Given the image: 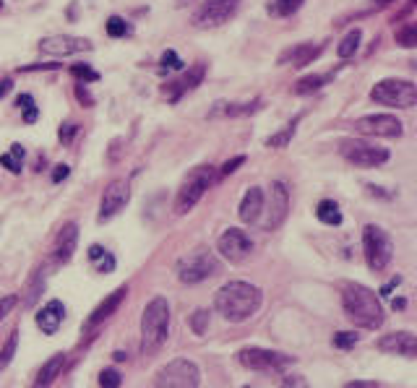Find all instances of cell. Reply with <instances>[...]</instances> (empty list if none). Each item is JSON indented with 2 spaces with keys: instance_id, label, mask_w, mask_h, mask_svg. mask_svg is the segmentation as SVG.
<instances>
[{
  "instance_id": "obj_39",
  "label": "cell",
  "mask_w": 417,
  "mask_h": 388,
  "mask_svg": "<svg viewBox=\"0 0 417 388\" xmlns=\"http://www.w3.org/2000/svg\"><path fill=\"white\" fill-rule=\"evenodd\" d=\"M71 73L78 78V84H89V81H97V78H99V73H97V71H91L89 65H73V68H71Z\"/></svg>"
},
{
  "instance_id": "obj_42",
  "label": "cell",
  "mask_w": 417,
  "mask_h": 388,
  "mask_svg": "<svg viewBox=\"0 0 417 388\" xmlns=\"http://www.w3.org/2000/svg\"><path fill=\"white\" fill-rule=\"evenodd\" d=\"M76 133H78V125L73 123V120H68V123H63L60 130H58V138H60V143H71Z\"/></svg>"
},
{
  "instance_id": "obj_23",
  "label": "cell",
  "mask_w": 417,
  "mask_h": 388,
  "mask_svg": "<svg viewBox=\"0 0 417 388\" xmlns=\"http://www.w3.org/2000/svg\"><path fill=\"white\" fill-rule=\"evenodd\" d=\"M263 211V191L261 188H250L246 195H243V204H240V219L246 224H256Z\"/></svg>"
},
{
  "instance_id": "obj_37",
  "label": "cell",
  "mask_w": 417,
  "mask_h": 388,
  "mask_svg": "<svg viewBox=\"0 0 417 388\" xmlns=\"http://www.w3.org/2000/svg\"><path fill=\"white\" fill-rule=\"evenodd\" d=\"M334 347H339V350H350V347H355L357 341H360V337L357 334H352V331H339V334H334Z\"/></svg>"
},
{
  "instance_id": "obj_50",
  "label": "cell",
  "mask_w": 417,
  "mask_h": 388,
  "mask_svg": "<svg viewBox=\"0 0 417 388\" xmlns=\"http://www.w3.org/2000/svg\"><path fill=\"white\" fill-rule=\"evenodd\" d=\"M399 282H402V279H399V276H394V279H391L389 284H386V287H381V298H389V295H391V289H394V287H399Z\"/></svg>"
},
{
  "instance_id": "obj_43",
  "label": "cell",
  "mask_w": 417,
  "mask_h": 388,
  "mask_svg": "<svg viewBox=\"0 0 417 388\" xmlns=\"http://www.w3.org/2000/svg\"><path fill=\"white\" fill-rule=\"evenodd\" d=\"M45 284V279H39V274H34V279H32V284H29V295H26L24 305H34V300L39 295V287Z\"/></svg>"
},
{
  "instance_id": "obj_24",
  "label": "cell",
  "mask_w": 417,
  "mask_h": 388,
  "mask_svg": "<svg viewBox=\"0 0 417 388\" xmlns=\"http://www.w3.org/2000/svg\"><path fill=\"white\" fill-rule=\"evenodd\" d=\"M65 365V354L63 352H58V354H52L47 363L42 365V370L37 373V378H34V388H47L55 380V378L60 376V370H63Z\"/></svg>"
},
{
  "instance_id": "obj_53",
  "label": "cell",
  "mask_w": 417,
  "mask_h": 388,
  "mask_svg": "<svg viewBox=\"0 0 417 388\" xmlns=\"http://www.w3.org/2000/svg\"><path fill=\"white\" fill-rule=\"evenodd\" d=\"M404 305H407V300H404V298H399V300H394V302H391V308H394V311H402Z\"/></svg>"
},
{
  "instance_id": "obj_13",
  "label": "cell",
  "mask_w": 417,
  "mask_h": 388,
  "mask_svg": "<svg viewBox=\"0 0 417 388\" xmlns=\"http://www.w3.org/2000/svg\"><path fill=\"white\" fill-rule=\"evenodd\" d=\"M217 250H219L222 258H227L230 263H243V260L250 256V250H253V240L248 237L243 230H224L219 234V240H217Z\"/></svg>"
},
{
  "instance_id": "obj_35",
  "label": "cell",
  "mask_w": 417,
  "mask_h": 388,
  "mask_svg": "<svg viewBox=\"0 0 417 388\" xmlns=\"http://www.w3.org/2000/svg\"><path fill=\"white\" fill-rule=\"evenodd\" d=\"M396 42L402 45V47H415L417 45V26L415 24H407V26H402L399 32H396Z\"/></svg>"
},
{
  "instance_id": "obj_12",
  "label": "cell",
  "mask_w": 417,
  "mask_h": 388,
  "mask_svg": "<svg viewBox=\"0 0 417 388\" xmlns=\"http://www.w3.org/2000/svg\"><path fill=\"white\" fill-rule=\"evenodd\" d=\"M357 133L373 136V138H399L404 133V125L399 117L394 115H368L352 123Z\"/></svg>"
},
{
  "instance_id": "obj_54",
  "label": "cell",
  "mask_w": 417,
  "mask_h": 388,
  "mask_svg": "<svg viewBox=\"0 0 417 388\" xmlns=\"http://www.w3.org/2000/svg\"><path fill=\"white\" fill-rule=\"evenodd\" d=\"M115 360L117 363H123V360H128V354H126V352H115Z\"/></svg>"
},
{
  "instance_id": "obj_14",
  "label": "cell",
  "mask_w": 417,
  "mask_h": 388,
  "mask_svg": "<svg viewBox=\"0 0 417 388\" xmlns=\"http://www.w3.org/2000/svg\"><path fill=\"white\" fill-rule=\"evenodd\" d=\"M287 214H289V191L282 180L272 182V191H269V217L261 221L263 230H279L285 224Z\"/></svg>"
},
{
  "instance_id": "obj_1",
  "label": "cell",
  "mask_w": 417,
  "mask_h": 388,
  "mask_svg": "<svg viewBox=\"0 0 417 388\" xmlns=\"http://www.w3.org/2000/svg\"><path fill=\"white\" fill-rule=\"evenodd\" d=\"M261 302H263L261 289L256 284H248V282H227L214 300L222 318L230 324H243L250 315H256Z\"/></svg>"
},
{
  "instance_id": "obj_16",
  "label": "cell",
  "mask_w": 417,
  "mask_h": 388,
  "mask_svg": "<svg viewBox=\"0 0 417 388\" xmlns=\"http://www.w3.org/2000/svg\"><path fill=\"white\" fill-rule=\"evenodd\" d=\"M39 50L45 55H58V58H65V55H78V52L91 50V42L84 37H68V34H55V37H45L39 39Z\"/></svg>"
},
{
  "instance_id": "obj_41",
  "label": "cell",
  "mask_w": 417,
  "mask_h": 388,
  "mask_svg": "<svg viewBox=\"0 0 417 388\" xmlns=\"http://www.w3.org/2000/svg\"><path fill=\"white\" fill-rule=\"evenodd\" d=\"M279 386L282 388H308V380H305V376H300V373H287Z\"/></svg>"
},
{
  "instance_id": "obj_5",
  "label": "cell",
  "mask_w": 417,
  "mask_h": 388,
  "mask_svg": "<svg viewBox=\"0 0 417 388\" xmlns=\"http://www.w3.org/2000/svg\"><path fill=\"white\" fill-rule=\"evenodd\" d=\"M370 99L383 107L409 110L417 104V86L407 78H383L370 89Z\"/></svg>"
},
{
  "instance_id": "obj_29",
  "label": "cell",
  "mask_w": 417,
  "mask_h": 388,
  "mask_svg": "<svg viewBox=\"0 0 417 388\" xmlns=\"http://www.w3.org/2000/svg\"><path fill=\"white\" fill-rule=\"evenodd\" d=\"M360 39H363V32L360 29H352L344 34V39L337 45V55L339 58H352L355 52L360 50Z\"/></svg>"
},
{
  "instance_id": "obj_27",
  "label": "cell",
  "mask_w": 417,
  "mask_h": 388,
  "mask_svg": "<svg viewBox=\"0 0 417 388\" xmlns=\"http://www.w3.org/2000/svg\"><path fill=\"white\" fill-rule=\"evenodd\" d=\"M315 217H318V221L329 224V227H339L342 224V211H339L334 201H321L318 208H315Z\"/></svg>"
},
{
  "instance_id": "obj_38",
  "label": "cell",
  "mask_w": 417,
  "mask_h": 388,
  "mask_svg": "<svg viewBox=\"0 0 417 388\" xmlns=\"http://www.w3.org/2000/svg\"><path fill=\"white\" fill-rule=\"evenodd\" d=\"M120 383H123V376L117 370H112V367L99 373V386L102 388H120Z\"/></svg>"
},
{
  "instance_id": "obj_49",
  "label": "cell",
  "mask_w": 417,
  "mask_h": 388,
  "mask_svg": "<svg viewBox=\"0 0 417 388\" xmlns=\"http://www.w3.org/2000/svg\"><path fill=\"white\" fill-rule=\"evenodd\" d=\"M344 388H381V386L373 383V380H352V383H347Z\"/></svg>"
},
{
  "instance_id": "obj_52",
  "label": "cell",
  "mask_w": 417,
  "mask_h": 388,
  "mask_svg": "<svg viewBox=\"0 0 417 388\" xmlns=\"http://www.w3.org/2000/svg\"><path fill=\"white\" fill-rule=\"evenodd\" d=\"M11 86H13L11 78H0V99H3V97H5L8 91H11Z\"/></svg>"
},
{
  "instance_id": "obj_33",
  "label": "cell",
  "mask_w": 417,
  "mask_h": 388,
  "mask_svg": "<svg viewBox=\"0 0 417 388\" xmlns=\"http://www.w3.org/2000/svg\"><path fill=\"white\" fill-rule=\"evenodd\" d=\"M324 81L326 78L324 76H305V78H300L298 84H295V94H300V97H302V94H313V91H318L321 89V86H324Z\"/></svg>"
},
{
  "instance_id": "obj_21",
  "label": "cell",
  "mask_w": 417,
  "mask_h": 388,
  "mask_svg": "<svg viewBox=\"0 0 417 388\" xmlns=\"http://www.w3.org/2000/svg\"><path fill=\"white\" fill-rule=\"evenodd\" d=\"M65 318V308L60 300H50L42 311L37 313V326L42 328V334H47V337H52L58 328H60V324H63Z\"/></svg>"
},
{
  "instance_id": "obj_11",
  "label": "cell",
  "mask_w": 417,
  "mask_h": 388,
  "mask_svg": "<svg viewBox=\"0 0 417 388\" xmlns=\"http://www.w3.org/2000/svg\"><path fill=\"white\" fill-rule=\"evenodd\" d=\"M342 156L360 169H373L381 167L383 162H389V151L383 146H373V143L365 141H344L342 143Z\"/></svg>"
},
{
  "instance_id": "obj_4",
  "label": "cell",
  "mask_w": 417,
  "mask_h": 388,
  "mask_svg": "<svg viewBox=\"0 0 417 388\" xmlns=\"http://www.w3.org/2000/svg\"><path fill=\"white\" fill-rule=\"evenodd\" d=\"M214 180H217V172H214L211 165H198V167L191 169L188 178L182 180L180 191H178V198H175V214L178 217L188 214L204 198L208 188L214 185Z\"/></svg>"
},
{
  "instance_id": "obj_46",
  "label": "cell",
  "mask_w": 417,
  "mask_h": 388,
  "mask_svg": "<svg viewBox=\"0 0 417 388\" xmlns=\"http://www.w3.org/2000/svg\"><path fill=\"white\" fill-rule=\"evenodd\" d=\"M68 175H71V167H68V165H55V169H52V182H63Z\"/></svg>"
},
{
  "instance_id": "obj_20",
  "label": "cell",
  "mask_w": 417,
  "mask_h": 388,
  "mask_svg": "<svg viewBox=\"0 0 417 388\" xmlns=\"http://www.w3.org/2000/svg\"><path fill=\"white\" fill-rule=\"evenodd\" d=\"M76 245H78V224L76 221H68V224H63V230L58 232V237H55L52 256H55L58 263H68V260L73 258V253H76Z\"/></svg>"
},
{
  "instance_id": "obj_15",
  "label": "cell",
  "mask_w": 417,
  "mask_h": 388,
  "mask_svg": "<svg viewBox=\"0 0 417 388\" xmlns=\"http://www.w3.org/2000/svg\"><path fill=\"white\" fill-rule=\"evenodd\" d=\"M130 201V188L126 180H112L107 188H104L102 193V201H99V217L97 219L99 221H107L112 219L115 214H120L123 208H126V204Z\"/></svg>"
},
{
  "instance_id": "obj_30",
  "label": "cell",
  "mask_w": 417,
  "mask_h": 388,
  "mask_svg": "<svg viewBox=\"0 0 417 388\" xmlns=\"http://www.w3.org/2000/svg\"><path fill=\"white\" fill-rule=\"evenodd\" d=\"M300 117L302 115H298L292 123H287V128L285 130H279V133H274V136H269L266 138V146L269 149H282V146H287V143L292 141V136H295V130H298V123H300Z\"/></svg>"
},
{
  "instance_id": "obj_25",
  "label": "cell",
  "mask_w": 417,
  "mask_h": 388,
  "mask_svg": "<svg viewBox=\"0 0 417 388\" xmlns=\"http://www.w3.org/2000/svg\"><path fill=\"white\" fill-rule=\"evenodd\" d=\"M261 107H263L261 99H253V102H219L211 110V115H227V117L253 115V112H259Z\"/></svg>"
},
{
  "instance_id": "obj_18",
  "label": "cell",
  "mask_w": 417,
  "mask_h": 388,
  "mask_svg": "<svg viewBox=\"0 0 417 388\" xmlns=\"http://www.w3.org/2000/svg\"><path fill=\"white\" fill-rule=\"evenodd\" d=\"M204 76H206V65L198 63L193 65L188 73L182 78H178V81H172V84H167L165 86V97H167L169 102H180L182 94H188V91H193L201 81H204Z\"/></svg>"
},
{
  "instance_id": "obj_51",
  "label": "cell",
  "mask_w": 417,
  "mask_h": 388,
  "mask_svg": "<svg viewBox=\"0 0 417 388\" xmlns=\"http://www.w3.org/2000/svg\"><path fill=\"white\" fill-rule=\"evenodd\" d=\"M104 253H107V250H104L102 245H91V247H89V258H91V260H99V258L104 256Z\"/></svg>"
},
{
  "instance_id": "obj_31",
  "label": "cell",
  "mask_w": 417,
  "mask_h": 388,
  "mask_svg": "<svg viewBox=\"0 0 417 388\" xmlns=\"http://www.w3.org/2000/svg\"><path fill=\"white\" fill-rule=\"evenodd\" d=\"M16 350H19V328H13L11 334H8L5 344H3V350H0V370L11 365V360H13V354H16Z\"/></svg>"
},
{
  "instance_id": "obj_7",
  "label": "cell",
  "mask_w": 417,
  "mask_h": 388,
  "mask_svg": "<svg viewBox=\"0 0 417 388\" xmlns=\"http://www.w3.org/2000/svg\"><path fill=\"white\" fill-rule=\"evenodd\" d=\"M363 253L370 271H383L394 258V245H391L389 234L376 224H368L363 230Z\"/></svg>"
},
{
  "instance_id": "obj_3",
  "label": "cell",
  "mask_w": 417,
  "mask_h": 388,
  "mask_svg": "<svg viewBox=\"0 0 417 388\" xmlns=\"http://www.w3.org/2000/svg\"><path fill=\"white\" fill-rule=\"evenodd\" d=\"M169 337V302L154 298L141 315V354H154L165 347Z\"/></svg>"
},
{
  "instance_id": "obj_28",
  "label": "cell",
  "mask_w": 417,
  "mask_h": 388,
  "mask_svg": "<svg viewBox=\"0 0 417 388\" xmlns=\"http://www.w3.org/2000/svg\"><path fill=\"white\" fill-rule=\"evenodd\" d=\"M0 165L13 172V175H19L21 172V165H24V146L21 143H13L11 151H5V154L0 156Z\"/></svg>"
},
{
  "instance_id": "obj_55",
  "label": "cell",
  "mask_w": 417,
  "mask_h": 388,
  "mask_svg": "<svg viewBox=\"0 0 417 388\" xmlns=\"http://www.w3.org/2000/svg\"><path fill=\"white\" fill-rule=\"evenodd\" d=\"M191 3H195V0H178V8H185V5H191Z\"/></svg>"
},
{
  "instance_id": "obj_19",
  "label": "cell",
  "mask_w": 417,
  "mask_h": 388,
  "mask_svg": "<svg viewBox=\"0 0 417 388\" xmlns=\"http://www.w3.org/2000/svg\"><path fill=\"white\" fill-rule=\"evenodd\" d=\"M324 50V45H313V42H300L295 47H287L282 55H279V65H292V68H302V65L313 63Z\"/></svg>"
},
{
  "instance_id": "obj_22",
  "label": "cell",
  "mask_w": 417,
  "mask_h": 388,
  "mask_svg": "<svg viewBox=\"0 0 417 388\" xmlns=\"http://www.w3.org/2000/svg\"><path fill=\"white\" fill-rule=\"evenodd\" d=\"M126 295H128V287L123 284V287H117L110 298H104V302H99V305L94 308V313L89 315V326H97V324H102L104 318H110V315L120 308V302L126 300Z\"/></svg>"
},
{
  "instance_id": "obj_2",
  "label": "cell",
  "mask_w": 417,
  "mask_h": 388,
  "mask_svg": "<svg viewBox=\"0 0 417 388\" xmlns=\"http://www.w3.org/2000/svg\"><path fill=\"white\" fill-rule=\"evenodd\" d=\"M344 313L355 326L360 328H378L383 324V308L378 302L376 292L363 284H347L342 292Z\"/></svg>"
},
{
  "instance_id": "obj_8",
  "label": "cell",
  "mask_w": 417,
  "mask_h": 388,
  "mask_svg": "<svg viewBox=\"0 0 417 388\" xmlns=\"http://www.w3.org/2000/svg\"><path fill=\"white\" fill-rule=\"evenodd\" d=\"M198 380H201V373L195 363L191 360H172L165 367H159L154 376V386L156 388H198Z\"/></svg>"
},
{
  "instance_id": "obj_26",
  "label": "cell",
  "mask_w": 417,
  "mask_h": 388,
  "mask_svg": "<svg viewBox=\"0 0 417 388\" xmlns=\"http://www.w3.org/2000/svg\"><path fill=\"white\" fill-rule=\"evenodd\" d=\"M302 8V0H266V11L274 19H287Z\"/></svg>"
},
{
  "instance_id": "obj_17",
  "label": "cell",
  "mask_w": 417,
  "mask_h": 388,
  "mask_svg": "<svg viewBox=\"0 0 417 388\" xmlns=\"http://www.w3.org/2000/svg\"><path fill=\"white\" fill-rule=\"evenodd\" d=\"M381 352L386 354H402L407 360H415L417 357V339L409 331H396V334H386V337L378 339L376 344Z\"/></svg>"
},
{
  "instance_id": "obj_34",
  "label": "cell",
  "mask_w": 417,
  "mask_h": 388,
  "mask_svg": "<svg viewBox=\"0 0 417 388\" xmlns=\"http://www.w3.org/2000/svg\"><path fill=\"white\" fill-rule=\"evenodd\" d=\"M104 29H107L110 37H126V34H130V24L126 19H120V16H110Z\"/></svg>"
},
{
  "instance_id": "obj_32",
  "label": "cell",
  "mask_w": 417,
  "mask_h": 388,
  "mask_svg": "<svg viewBox=\"0 0 417 388\" xmlns=\"http://www.w3.org/2000/svg\"><path fill=\"white\" fill-rule=\"evenodd\" d=\"M16 104H19V110L24 112V123H29V125L39 117V110L37 104H34V97H32V94H21V97L16 99Z\"/></svg>"
},
{
  "instance_id": "obj_45",
  "label": "cell",
  "mask_w": 417,
  "mask_h": 388,
  "mask_svg": "<svg viewBox=\"0 0 417 388\" xmlns=\"http://www.w3.org/2000/svg\"><path fill=\"white\" fill-rule=\"evenodd\" d=\"M243 162H246V156H235V159H230V162H224V165H222V178H224V175H233L235 169L240 167V165H243Z\"/></svg>"
},
{
  "instance_id": "obj_44",
  "label": "cell",
  "mask_w": 417,
  "mask_h": 388,
  "mask_svg": "<svg viewBox=\"0 0 417 388\" xmlns=\"http://www.w3.org/2000/svg\"><path fill=\"white\" fill-rule=\"evenodd\" d=\"M16 302H19L16 295H5V298H0V321H3V318L16 308Z\"/></svg>"
},
{
  "instance_id": "obj_48",
  "label": "cell",
  "mask_w": 417,
  "mask_h": 388,
  "mask_svg": "<svg viewBox=\"0 0 417 388\" xmlns=\"http://www.w3.org/2000/svg\"><path fill=\"white\" fill-rule=\"evenodd\" d=\"M99 260H102V263H99V271L102 274H110L112 269H115V256H112V253H104Z\"/></svg>"
},
{
  "instance_id": "obj_9",
  "label": "cell",
  "mask_w": 417,
  "mask_h": 388,
  "mask_svg": "<svg viewBox=\"0 0 417 388\" xmlns=\"http://www.w3.org/2000/svg\"><path fill=\"white\" fill-rule=\"evenodd\" d=\"M240 11V0H204L193 13L195 29H217L224 26Z\"/></svg>"
},
{
  "instance_id": "obj_47",
  "label": "cell",
  "mask_w": 417,
  "mask_h": 388,
  "mask_svg": "<svg viewBox=\"0 0 417 388\" xmlns=\"http://www.w3.org/2000/svg\"><path fill=\"white\" fill-rule=\"evenodd\" d=\"M76 97H78V102H84L86 107H91V104H94V97L86 91V86H84V84H76Z\"/></svg>"
},
{
  "instance_id": "obj_56",
  "label": "cell",
  "mask_w": 417,
  "mask_h": 388,
  "mask_svg": "<svg viewBox=\"0 0 417 388\" xmlns=\"http://www.w3.org/2000/svg\"><path fill=\"white\" fill-rule=\"evenodd\" d=\"M3 5H5V3H3V0H0V11H3Z\"/></svg>"
},
{
  "instance_id": "obj_40",
  "label": "cell",
  "mask_w": 417,
  "mask_h": 388,
  "mask_svg": "<svg viewBox=\"0 0 417 388\" xmlns=\"http://www.w3.org/2000/svg\"><path fill=\"white\" fill-rule=\"evenodd\" d=\"M159 65H162L165 71H180V68H182V58L175 50H167L165 55H162Z\"/></svg>"
},
{
  "instance_id": "obj_10",
  "label": "cell",
  "mask_w": 417,
  "mask_h": 388,
  "mask_svg": "<svg viewBox=\"0 0 417 388\" xmlns=\"http://www.w3.org/2000/svg\"><path fill=\"white\" fill-rule=\"evenodd\" d=\"M237 363L243 365V367H248V370L272 373V370H285V367H289V365H292V357H289V354H282V352L248 347V350H240Z\"/></svg>"
},
{
  "instance_id": "obj_6",
  "label": "cell",
  "mask_w": 417,
  "mask_h": 388,
  "mask_svg": "<svg viewBox=\"0 0 417 388\" xmlns=\"http://www.w3.org/2000/svg\"><path fill=\"white\" fill-rule=\"evenodd\" d=\"M175 271L182 284H198V282H206L208 276L219 274V258L206 247H195L193 253L178 260Z\"/></svg>"
},
{
  "instance_id": "obj_36",
  "label": "cell",
  "mask_w": 417,
  "mask_h": 388,
  "mask_svg": "<svg viewBox=\"0 0 417 388\" xmlns=\"http://www.w3.org/2000/svg\"><path fill=\"white\" fill-rule=\"evenodd\" d=\"M191 328H193L195 337H204L208 328V311H204V308H198V311L191 315Z\"/></svg>"
}]
</instances>
